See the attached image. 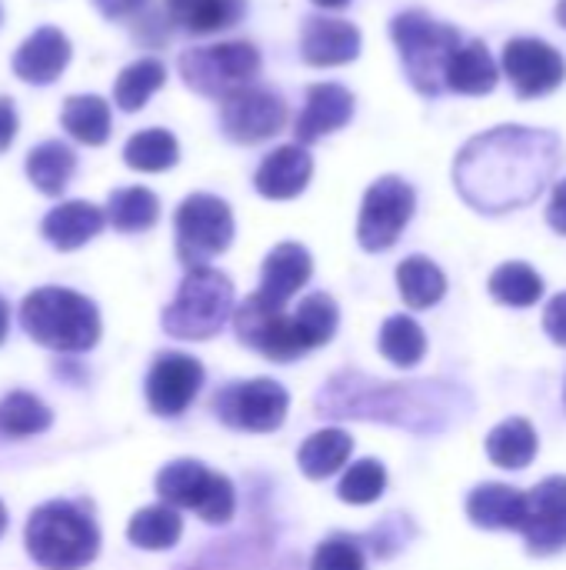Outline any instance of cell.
<instances>
[{"label":"cell","mask_w":566,"mask_h":570,"mask_svg":"<svg viewBox=\"0 0 566 570\" xmlns=\"http://www.w3.org/2000/svg\"><path fill=\"white\" fill-rule=\"evenodd\" d=\"M290 411V394L270 381V377H254V381H237L227 384L217 397H214V414L234 428V431H247V434H270L287 421Z\"/></svg>","instance_id":"cell-11"},{"label":"cell","mask_w":566,"mask_h":570,"mask_svg":"<svg viewBox=\"0 0 566 570\" xmlns=\"http://www.w3.org/2000/svg\"><path fill=\"white\" fill-rule=\"evenodd\" d=\"M7 331H10V307H7V301L0 297V344L7 341Z\"/></svg>","instance_id":"cell-45"},{"label":"cell","mask_w":566,"mask_h":570,"mask_svg":"<svg viewBox=\"0 0 566 570\" xmlns=\"http://www.w3.org/2000/svg\"><path fill=\"white\" fill-rule=\"evenodd\" d=\"M3 531H7V508H3V501H0V538H3Z\"/></svg>","instance_id":"cell-47"},{"label":"cell","mask_w":566,"mask_h":570,"mask_svg":"<svg viewBox=\"0 0 566 570\" xmlns=\"http://www.w3.org/2000/svg\"><path fill=\"white\" fill-rule=\"evenodd\" d=\"M360 30L340 17H307L300 30V57L310 67H340L357 60Z\"/></svg>","instance_id":"cell-17"},{"label":"cell","mask_w":566,"mask_h":570,"mask_svg":"<svg viewBox=\"0 0 566 570\" xmlns=\"http://www.w3.org/2000/svg\"><path fill=\"white\" fill-rule=\"evenodd\" d=\"M203 387V367L190 354L167 351L153 361L147 374V404L157 417H180Z\"/></svg>","instance_id":"cell-15"},{"label":"cell","mask_w":566,"mask_h":570,"mask_svg":"<svg viewBox=\"0 0 566 570\" xmlns=\"http://www.w3.org/2000/svg\"><path fill=\"white\" fill-rule=\"evenodd\" d=\"M20 327L40 347L83 354L100 341V311L70 287H37L20 304Z\"/></svg>","instance_id":"cell-2"},{"label":"cell","mask_w":566,"mask_h":570,"mask_svg":"<svg viewBox=\"0 0 566 570\" xmlns=\"http://www.w3.org/2000/svg\"><path fill=\"white\" fill-rule=\"evenodd\" d=\"M157 494L177 511H193L203 524H230L237 514V491L227 474L200 461H173L157 474Z\"/></svg>","instance_id":"cell-6"},{"label":"cell","mask_w":566,"mask_h":570,"mask_svg":"<svg viewBox=\"0 0 566 570\" xmlns=\"http://www.w3.org/2000/svg\"><path fill=\"white\" fill-rule=\"evenodd\" d=\"M537 448H540L537 431L524 417H510V421L497 424L487 438V458L507 471H524L537 458Z\"/></svg>","instance_id":"cell-29"},{"label":"cell","mask_w":566,"mask_h":570,"mask_svg":"<svg viewBox=\"0 0 566 570\" xmlns=\"http://www.w3.org/2000/svg\"><path fill=\"white\" fill-rule=\"evenodd\" d=\"M547 224H550L557 234H564L566 237V177L564 180H557V187H554V194H550V204H547Z\"/></svg>","instance_id":"cell-43"},{"label":"cell","mask_w":566,"mask_h":570,"mask_svg":"<svg viewBox=\"0 0 566 570\" xmlns=\"http://www.w3.org/2000/svg\"><path fill=\"white\" fill-rule=\"evenodd\" d=\"M564 401H566V391H564Z\"/></svg>","instance_id":"cell-49"},{"label":"cell","mask_w":566,"mask_h":570,"mask_svg":"<svg viewBox=\"0 0 566 570\" xmlns=\"http://www.w3.org/2000/svg\"><path fill=\"white\" fill-rule=\"evenodd\" d=\"M150 0H93V7L107 17V20H127L133 13H140Z\"/></svg>","instance_id":"cell-42"},{"label":"cell","mask_w":566,"mask_h":570,"mask_svg":"<svg viewBox=\"0 0 566 570\" xmlns=\"http://www.w3.org/2000/svg\"><path fill=\"white\" fill-rule=\"evenodd\" d=\"M183 538V518L170 504H150L127 524V541L140 551H170Z\"/></svg>","instance_id":"cell-28"},{"label":"cell","mask_w":566,"mask_h":570,"mask_svg":"<svg viewBox=\"0 0 566 570\" xmlns=\"http://www.w3.org/2000/svg\"><path fill=\"white\" fill-rule=\"evenodd\" d=\"M354 117V94L340 83H314L307 90V104L294 124L297 144H314L334 130H340L344 124H350Z\"/></svg>","instance_id":"cell-18"},{"label":"cell","mask_w":566,"mask_h":570,"mask_svg":"<svg viewBox=\"0 0 566 570\" xmlns=\"http://www.w3.org/2000/svg\"><path fill=\"white\" fill-rule=\"evenodd\" d=\"M504 73L514 83L517 97L534 100L554 94L566 77L564 57L557 47L537 37H517L504 47Z\"/></svg>","instance_id":"cell-14"},{"label":"cell","mask_w":566,"mask_h":570,"mask_svg":"<svg viewBox=\"0 0 566 570\" xmlns=\"http://www.w3.org/2000/svg\"><path fill=\"white\" fill-rule=\"evenodd\" d=\"M23 544L37 568L83 570L100 554V531L83 508L70 501H50L30 514Z\"/></svg>","instance_id":"cell-3"},{"label":"cell","mask_w":566,"mask_h":570,"mask_svg":"<svg viewBox=\"0 0 566 570\" xmlns=\"http://www.w3.org/2000/svg\"><path fill=\"white\" fill-rule=\"evenodd\" d=\"M50 424H53L50 407L27 391H10L0 401V434L3 438H33V434H43Z\"/></svg>","instance_id":"cell-36"},{"label":"cell","mask_w":566,"mask_h":570,"mask_svg":"<svg viewBox=\"0 0 566 570\" xmlns=\"http://www.w3.org/2000/svg\"><path fill=\"white\" fill-rule=\"evenodd\" d=\"M317 7H324V10H340V7H347L350 0H314Z\"/></svg>","instance_id":"cell-46"},{"label":"cell","mask_w":566,"mask_h":570,"mask_svg":"<svg viewBox=\"0 0 566 570\" xmlns=\"http://www.w3.org/2000/svg\"><path fill=\"white\" fill-rule=\"evenodd\" d=\"M70 63V40L57 27H37L13 53V73L23 83H53Z\"/></svg>","instance_id":"cell-20"},{"label":"cell","mask_w":566,"mask_h":570,"mask_svg":"<svg viewBox=\"0 0 566 570\" xmlns=\"http://www.w3.org/2000/svg\"><path fill=\"white\" fill-rule=\"evenodd\" d=\"M380 354L394 364V367H417L427 354V334L424 327L407 317V314H394L384 321L380 327Z\"/></svg>","instance_id":"cell-33"},{"label":"cell","mask_w":566,"mask_h":570,"mask_svg":"<svg viewBox=\"0 0 566 570\" xmlns=\"http://www.w3.org/2000/svg\"><path fill=\"white\" fill-rule=\"evenodd\" d=\"M310 570H367V558H364V548L357 538L334 534L314 551Z\"/></svg>","instance_id":"cell-40"},{"label":"cell","mask_w":566,"mask_h":570,"mask_svg":"<svg viewBox=\"0 0 566 570\" xmlns=\"http://www.w3.org/2000/svg\"><path fill=\"white\" fill-rule=\"evenodd\" d=\"M350 454H354V438L340 428H324L300 444L297 464L310 481H324L337 474L350 461Z\"/></svg>","instance_id":"cell-26"},{"label":"cell","mask_w":566,"mask_h":570,"mask_svg":"<svg viewBox=\"0 0 566 570\" xmlns=\"http://www.w3.org/2000/svg\"><path fill=\"white\" fill-rule=\"evenodd\" d=\"M17 137V110L7 97H0V154L13 144Z\"/></svg>","instance_id":"cell-44"},{"label":"cell","mask_w":566,"mask_h":570,"mask_svg":"<svg viewBox=\"0 0 566 570\" xmlns=\"http://www.w3.org/2000/svg\"><path fill=\"white\" fill-rule=\"evenodd\" d=\"M384 491H387V471H384V464L374 461V458H364V461L350 464V471H347V474L340 478V484H337V498H340L344 504H357V508L380 501Z\"/></svg>","instance_id":"cell-38"},{"label":"cell","mask_w":566,"mask_h":570,"mask_svg":"<svg viewBox=\"0 0 566 570\" xmlns=\"http://www.w3.org/2000/svg\"><path fill=\"white\" fill-rule=\"evenodd\" d=\"M467 518L484 531H524L527 494L510 484H480L467 498Z\"/></svg>","instance_id":"cell-22"},{"label":"cell","mask_w":566,"mask_h":570,"mask_svg":"<svg viewBox=\"0 0 566 570\" xmlns=\"http://www.w3.org/2000/svg\"><path fill=\"white\" fill-rule=\"evenodd\" d=\"M490 294L507 307H534L544 297V277L530 264L510 261L490 274Z\"/></svg>","instance_id":"cell-37"},{"label":"cell","mask_w":566,"mask_h":570,"mask_svg":"<svg viewBox=\"0 0 566 570\" xmlns=\"http://www.w3.org/2000/svg\"><path fill=\"white\" fill-rule=\"evenodd\" d=\"M260 73V50L247 40H227L210 47H190L180 53V77L190 90L203 97H230L250 87Z\"/></svg>","instance_id":"cell-8"},{"label":"cell","mask_w":566,"mask_h":570,"mask_svg":"<svg viewBox=\"0 0 566 570\" xmlns=\"http://www.w3.org/2000/svg\"><path fill=\"white\" fill-rule=\"evenodd\" d=\"M73 170H77V154L63 140H43L27 154V177L47 197H60Z\"/></svg>","instance_id":"cell-27"},{"label":"cell","mask_w":566,"mask_h":570,"mask_svg":"<svg viewBox=\"0 0 566 570\" xmlns=\"http://www.w3.org/2000/svg\"><path fill=\"white\" fill-rule=\"evenodd\" d=\"M310 174H314V157L307 154V147L284 144L260 160L254 184L270 200H290V197L304 194V187L310 184Z\"/></svg>","instance_id":"cell-21"},{"label":"cell","mask_w":566,"mask_h":570,"mask_svg":"<svg viewBox=\"0 0 566 570\" xmlns=\"http://www.w3.org/2000/svg\"><path fill=\"white\" fill-rule=\"evenodd\" d=\"M167 17L187 33H217L234 27L247 3L244 0H163Z\"/></svg>","instance_id":"cell-25"},{"label":"cell","mask_w":566,"mask_h":570,"mask_svg":"<svg viewBox=\"0 0 566 570\" xmlns=\"http://www.w3.org/2000/svg\"><path fill=\"white\" fill-rule=\"evenodd\" d=\"M60 124L73 140L87 147H100L110 137V107L97 94H77V97H67Z\"/></svg>","instance_id":"cell-31"},{"label":"cell","mask_w":566,"mask_h":570,"mask_svg":"<svg viewBox=\"0 0 566 570\" xmlns=\"http://www.w3.org/2000/svg\"><path fill=\"white\" fill-rule=\"evenodd\" d=\"M527 551L537 558H550L566 551V478H544L527 494V524H524Z\"/></svg>","instance_id":"cell-16"},{"label":"cell","mask_w":566,"mask_h":570,"mask_svg":"<svg viewBox=\"0 0 566 570\" xmlns=\"http://www.w3.org/2000/svg\"><path fill=\"white\" fill-rule=\"evenodd\" d=\"M234 331H237L240 344H247L250 351H260L264 357H270L277 364L300 361L304 354L314 351L297 314H287L284 307L264 301L257 291L234 311Z\"/></svg>","instance_id":"cell-9"},{"label":"cell","mask_w":566,"mask_h":570,"mask_svg":"<svg viewBox=\"0 0 566 570\" xmlns=\"http://www.w3.org/2000/svg\"><path fill=\"white\" fill-rule=\"evenodd\" d=\"M297 321H300L304 334L310 337V344H314V351H317V347H324V344L334 341L337 324H340V311H337V304H334L330 294L317 291V294H307V297L297 304Z\"/></svg>","instance_id":"cell-39"},{"label":"cell","mask_w":566,"mask_h":570,"mask_svg":"<svg viewBox=\"0 0 566 570\" xmlns=\"http://www.w3.org/2000/svg\"><path fill=\"white\" fill-rule=\"evenodd\" d=\"M397 291L404 297L407 307L414 311H427L434 304L444 301L447 294V277L444 271L430 261V257H407L400 267H397Z\"/></svg>","instance_id":"cell-30"},{"label":"cell","mask_w":566,"mask_h":570,"mask_svg":"<svg viewBox=\"0 0 566 570\" xmlns=\"http://www.w3.org/2000/svg\"><path fill=\"white\" fill-rule=\"evenodd\" d=\"M123 160L127 167L133 170H143V174H160V170H170L177 160H180V144L170 130L163 127H150V130H140L127 140L123 147Z\"/></svg>","instance_id":"cell-34"},{"label":"cell","mask_w":566,"mask_h":570,"mask_svg":"<svg viewBox=\"0 0 566 570\" xmlns=\"http://www.w3.org/2000/svg\"><path fill=\"white\" fill-rule=\"evenodd\" d=\"M107 224V210H100L97 204H87V200H67V204H57L43 224H40V234L57 247V250H77L83 247L87 240H93Z\"/></svg>","instance_id":"cell-23"},{"label":"cell","mask_w":566,"mask_h":570,"mask_svg":"<svg viewBox=\"0 0 566 570\" xmlns=\"http://www.w3.org/2000/svg\"><path fill=\"white\" fill-rule=\"evenodd\" d=\"M234 317V284L214 267H190L163 311V331L177 341H210Z\"/></svg>","instance_id":"cell-5"},{"label":"cell","mask_w":566,"mask_h":570,"mask_svg":"<svg viewBox=\"0 0 566 570\" xmlns=\"http://www.w3.org/2000/svg\"><path fill=\"white\" fill-rule=\"evenodd\" d=\"M167 80V67L157 60V57H143V60H133L130 67L120 70L117 83H113V100L120 110L133 114L140 110Z\"/></svg>","instance_id":"cell-35"},{"label":"cell","mask_w":566,"mask_h":570,"mask_svg":"<svg viewBox=\"0 0 566 570\" xmlns=\"http://www.w3.org/2000/svg\"><path fill=\"white\" fill-rule=\"evenodd\" d=\"M160 217V200L147 187H120L107 200V220L120 234H143L157 224Z\"/></svg>","instance_id":"cell-32"},{"label":"cell","mask_w":566,"mask_h":570,"mask_svg":"<svg viewBox=\"0 0 566 570\" xmlns=\"http://www.w3.org/2000/svg\"><path fill=\"white\" fill-rule=\"evenodd\" d=\"M544 331H547V337H550L554 344L566 347V291L564 294H557V297L547 304V311H544Z\"/></svg>","instance_id":"cell-41"},{"label":"cell","mask_w":566,"mask_h":570,"mask_svg":"<svg viewBox=\"0 0 566 570\" xmlns=\"http://www.w3.org/2000/svg\"><path fill=\"white\" fill-rule=\"evenodd\" d=\"M417 207V194L404 177H380L367 194L357 220V240L364 250H390L404 227L410 224Z\"/></svg>","instance_id":"cell-12"},{"label":"cell","mask_w":566,"mask_h":570,"mask_svg":"<svg viewBox=\"0 0 566 570\" xmlns=\"http://www.w3.org/2000/svg\"><path fill=\"white\" fill-rule=\"evenodd\" d=\"M427 387H397V384H384V381H364L354 384V377H347V384L337 377L330 381V387L320 394V414L330 417H380L400 428H417L414 414H427V404L420 401Z\"/></svg>","instance_id":"cell-7"},{"label":"cell","mask_w":566,"mask_h":570,"mask_svg":"<svg viewBox=\"0 0 566 570\" xmlns=\"http://www.w3.org/2000/svg\"><path fill=\"white\" fill-rule=\"evenodd\" d=\"M390 37L400 50L410 83L424 97H437L447 87V63L460 47L457 27L440 23L424 10H407L394 17Z\"/></svg>","instance_id":"cell-4"},{"label":"cell","mask_w":566,"mask_h":570,"mask_svg":"<svg viewBox=\"0 0 566 570\" xmlns=\"http://www.w3.org/2000/svg\"><path fill=\"white\" fill-rule=\"evenodd\" d=\"M177 257L190 267H210L234 240V210L214 194H190L173 217Z\"/></svg>","instance_id":"cell-10"},{"label":"cell","mask_w":566,"mask_h":570,"mask_svg":"<svg viewBox=\"0 0 566 570\" xmlns=\"http://www.w3.org/2000/svg\"><path fill=\"white\" fill-rule=\"evenodd\" d=\"M557 20H560V23L566 27V0H560V3H557Z\"/></svg>","instance_id":"cell-48"},{"label":"cell","mask_w":566,"mask_h":570,"mask_svg":"<svg viewBox=\"0 0 566 570\" xmlns=\"http://www.w3.org/2000/svg\"><path fill=\"white\" fill-rule=\"evenodd\" d=\"M314 274V257L307 254V247L287 240V244H277L267 257H264V267H260V287L257 294L277 307H287V301L307 287Z\"/></svg>","instance_id":"cell-19"},{"label":"cell","mask_w":566,"mask_h":570,"mask_svg":"<svg viewBox=\"0 0 566 570\" xmlns=\"http://www.w3.org/2000/svg\"><path fill=\"white\" fill-rule=\"evenodd\" d=\"M497 80H500V67L490 57L484 40L460 43L457 53L447 63V87L457 90V94L484 97V94H490L497 87Z\"/></svg>","instance_id":"cell-24"},{"label":"cell","mask_w":566,"mask_h":570,"mask_svg":"<svg viewBox=\"0 0 566 570\" xmlns=\"http://www.w3.org/2000/svg\"><path fill=\"white\" fill-rule=\"evenodd\" d=\"M557 164V134L510 124L474 137L454 164V180L470 207L504 214L534 204L550 184Z\"/></svg>","instance_id":"cell-1"},{"label":"cell","mask_w":566,"mask_h":570,"mask_svg":"<svg viewBox=\"0 0 566 570\" xmlns=\"http://www.w3.org/2000/svg\"><path fill=\"white\" fill-rule=\"evenodd\" d=\"M287 124V104L270 87H240L220 100V127L237 144H260L280 134Z\"/></svg>","instance_id":"cell-13"}]
</instances>
